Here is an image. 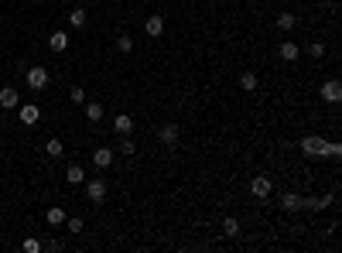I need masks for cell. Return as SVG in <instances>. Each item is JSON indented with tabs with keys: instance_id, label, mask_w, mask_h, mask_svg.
<instances>
[{
	"instance_id": "obj_1",
	"label": "cell",
	"mask_w": 342,
	"mask_h": 253,
	"mask_svg": "<svg viewBox=\"0 0 342 253\" xmlns=\"http://www.w3.org/2000/svg\"><path fill=\"white\" fill-rule=\"evenodd\" d=\"M298 147H301L305 158H329L332 140H325V137H301L298 140Z\"/></svg>"
},
{
	"instance_id": "obj_2",
	"label": "cell",
	"mask_w": 342,
	"mask_h": 253,
	"mask_svg": "<svg viewBox=\"0 0 342 253\" xmlns=\"http://www.w3.org/2000/svg\"><path fill=\"white\" fill-rule=\"evenodd\" d=\"M28 86H31V89H45L48 86V69L45 65H31V69H28Z\"/></svg>"
},
{
	"instance_id": "obj_3",
	"label": "cell",
	"mask_w": 342,
	"mask_h": 253,
	"mask_svg": "<svg viewBox=\"0 0 342 253\" xmlns=\"http://www.w3.org/2000/svg\"><path fill=\"white\" fill-rule=\"evenodd\" d=\"M86 195H89L92 206H100L103 198H106V182H103V178H92V182H86Z\"/></svg>"
},
{
	"instance_id": "obj_4",
	"label": "cell",
	"mask_w": 342,
	"mask_h": 253,
	"mask_svg": "<svg viewBox=\"0 0 342 253\" xmlns=\"http://www.w3.org/2000/svg\"><path fill=\"white\" fill-rule=\"evenodd\" d=\"M250 192H253V195H257V198H267V195H271V192H274L271 178H267V174H257V178H253V182H250Z\"/></svg>"
},
{
	"instance_id": "obj_5",
	"label": "cell",
	"mask_w": 342,
	"mask_h": 253,
	"mask_svg": "<svg viewBox=\"0 0 342 253\" xmlns=\"http://www.w3.org/2000/svg\"><path fill=\"white\" fill-rule=\"evenodd\" d=\"M92 164H96L100 171H106V168L113 164V147H96L92 150Z\"/></svg>"
},
{
	"instance_id": "obj_6",
	"label": "cell",
	"mask_w": 342,
	"mask_h": 253,
	"mask_svg": "<svg viewBox=\"0 0 342 253\" xmlns=\"http://www.w3.org/2000/svg\"><path fill=\"white\" fill-rule=\"evenodd\" d=\"M322 99H325V103H339V99H342V86H339V79H329L325 86H322Z\"/></svg>"
},
{
	"instance_id": "obj_7",
	"label": "cell",
	"mask_w": 342,
	"mask_h": 253,
	"mask_svg": "<svg viewBox=\"0 0 342 253\" xmlns=\"http://www.w3.org/2000/svg\"><path fill=\"white\" fill-rule=\"evenodd\" d=\"M178 134H182L178 123H164L158 130V140H161V144H168V147H175V144H178Z\"/></svg>"
},
{
	"instance_id": "obj_8",
	"label": "cell",
	"mask_w": 342,
	"mask_h": 253,
	"mask_svg": "<svg viewBox=\"0 0 342 253\" xmlns=\"http://www.w3.org/2000/svg\"><path fill=\"white\" fill-rule=\"evenodd\" d=\"M144 31H148L151 38H161L164 35V17H161V14H151L148 21H144Z\"/></svg>"
},
{
	"instance_id": "obj_9",
	"label": "cell",
	"mask_w": 342,
	"mask_h": 253,
	"mask_svg": "<svg viewBox=\"0 0 342 253\" xmlns=\"http://www.w3.org/2000/svg\"><path fill=\"white\" fill-rule=\"evenodd\" d=\"M17 103H21L17 89H14V86H4V89H0V106H4V110H14Z\"/></svg>"
},
{
	"instance_id": "obj_10",
	"label": "cell",
	"mask_w": 342,
	"mask_h": 253,
	"mask_svg": "<svg viewBox=\"0 0 342 253\" xmlns=\"http://www.w3.org/2000/svg\"><path fill=\"white\" fill-rule=\"evenodd\" d=\"M48 48H52V52H65L68 48V35L65 31H52V35H48Z\"/></svg>"
},
{
	"instance_id": "obj_11",
	"label": "cell",
	"mask_w": 342,
	"mask_h": 253,
	"mask_svg": "<svg viewBox=\"0 0 342 253\" xmlns=\"http://www.w3.org/2000/svg\"><path fill=\"white\" fill-rule=\"evenodd\" d=\"M38 116H41V110H38L34 103L21 106V123H24V127H34V123H38Z\"/></svg>"
},
{
	"instance_id": "obj_12",
	"label": "cell",
	"mask_w": 342,
	"mask_h": 253,
	"mask_svg": "<svg viewBox=\"0 0 342 253\" xmlns=\"http://www.w3.org/2000/svg\"><path fill=\"white\" fill-rule=\"evenodd\" d=\"M113 130H116V134H120V137H124V134H130V130H134V120H130V116H127V113L113 116Z\"/></svg>"
},
{
	"instance_id": "obj_13",
	"label": "cell",
	"mask_w": 342,
	"mask_h": 253,
	"mask_svg": "<svg viewBox=\"0 0 342 253\" xmlns=\"http://www.w3.org/2000/svg\"><path fill=\"white\" fill-rule=\"evenodd\" d=\"M65 182H68V185H82V182H86V171H82L79 164H68V171H65Z\"/></svg>"
},
{
	"instance_id": "obj_14",
	"label": "cell",
	"mask_w": 342,
	"mask_h": 253,
	"mask_svg": "<svg viewBox=\"0 0 342 253\" xmlns=\"http://www.w3.org/2000/svg\"><path fill=\"white\" fill-rule=\"evenodd\" d=\"M239 89L243 92H257V75H253V72H239Z\"/></svg>"
},
{
	"instance_id": "obj_15",
	"label": "cell",
	"mask_w": 342,
	"mask_h": 253,
	"mask_svg": "<svg viewBox=\"0 0 342 253\" xmlns=\"http://www.w3.org/2000/svg\"><path fill=\"white\" fill-rule=\"evenodd\" d=\"M298 24V17L291 11H284V14H277V28H281V31H291V28H295Z\"/></svg>"
},
{
	"instance_id": "obj_16",
	"label": "cell",
	"mask_w": 342,
	"mask_h": 253,
	"mask_svg": "<svg viewBox=\"0 0 342 253\" xmlns=\"http://www.w3.org/2000/svg\"><path fill=\"white\" fill-rule=\"evenodd\" d=\"M281 206H284L287 212H301V195H291V192H287V195L281 198Z\"/></svg>"
},
{
	"instance_id": "obj_17",
	"label": "cell",
	"mask_w": 342,
	"mask_h": 253,
	"mask_svg": "<svg viewBox=\"0 0 342 253\" xmlns=\"http://www.w3.org/2000/svg\"><path fill=\"white\" fill-rule=\"evenodd\" d=\"M48 226H65V212H62L58 206L48 209Z\"/></svg>"
},
{
	"instance_id": "obj_18",
	"label": "cell",
	"mask_w": 342,
	"mask_h": 253,
	"mask_svg": "<svg viewBox=\"0 0 342 253\" xmlns=\"http://www.w3.org/2000/svg\"><path fill=\"white\" fill-rule=\"evenodd\" d=\"M281 58H284V62H298V45L295 41H284V45H281Z\"/></svg>"
},
{
	"instance_id": "obj_19",
	"label": "cell",
	"mask_w": 342,
	"mask_h": 253,
	"mask_svg": "<svg viewBox=\"0 0 342 253\" xmlns=\"http://www.w3.org/2000/svg\"><path fill=\"white\" fill-rule=\"evenodd\" d=\"M45 147H48V158H62V154H65V144H62L58 137H52Z\"/></svg>"
},
{
	"instance_id": "obj_20",
	"label": "cell",
	"mask_w": 342,
	"mask_h": 253,
	"mask_svg": "<svg viewBox=\"0 0 342 253\" xmlns=\"http://www.w3.org/2000/svg\"><path fill=\"white\" fill-rule=\"evenodd\" d=\"M68 99H72V106H82L86 103V89H82V86H72V89H68Z\"/></svg>"
},
{
	"instance_id": "obj_21",
	"label": "cell",
	"mask_w": 342,
	"mask_h": 253,
	"mask_svg": "<svg viewBox=\"0 0 342 253\" xmlns=\"http://www.w3.org/2000/svg\"><path fill=\"white\" fill-rule=\"evenodd\" d=\"M100 116H103V103H86V120H92V123H96Z\"/></svg>"
},
{
	"instance_id": "obj_22",
	"label": "cell",
	"mask_w": 342,
	"mask_h": 253,
	"mask_svg": "<svg viewBox=\"0 0 342 253\" xmlns=\"http://www.w3.org/2000/svg\"><path fill=\"white\" fill-rule=\"evenodd\" d=\"M116 150H120V154H127V158H130V154H134V140H130V134H124V140H120V144H116Z\"/></svg>"
},
{
	"instance_id": "obj_23",
	"label": "cell",
	"mask_w": 342,
	"mask_h": 253,
	"mask_svg": "<svg viewBox=\"0 0 342 253\" xmlns=\"http://www.w3.org/2000/svg\"><path fill=\"white\" fill-rule=\"evenodd\" d=\"M68 24H72V28H82V24H86V11H79V7L68 11Z\"/></svg>"
},
{
	"instance_id": "obj_24",
	"label": "cell",
	"mask_w": 342,
	"mask_h": 253,
	"mask_svg": "<svg viewBox=\"0 0 342 253\" xmlns=\"http://www.w3.org/2000/svg\"><path fill=\"white\" fill-rule=\"evenodd\" d=\"M223 233H226V236H239V222H236L233 216L223 219Z\"/></svg>"
},
{
	"instance_id": "obj_25",
	"label": "cell",
	"mask_w": 342,
	"mask_h": 253,
	"mask_svg": "<svg viewBox=\"0 0 342 253\" xmlns=\"http://www.w3.org/2000/svg\"><path fill=\"white\" fill-rule=\"evenodd\" d=\"M116 48H120L124 55H127V52H134V38H130V35H120V38H116Z\"/></svg>"
},
{
	"instance_id": "obj_26",
	"label": "cell",
	"mask_w": 342,
	"mask_h": 253,
	"mask_svg": "<svg viewBox=\"0 0 342 253\" xmlns=\"http://www.w3.org/2000/svg\"><path fill=\"white\" fill-rule=\"evenodd\" d=\"M308 55H311V58H322V55H325V45H322V41H311V45H308Z\"/></svg>"
},
{
	"instance_id": "obj_27",
	"label": "cell",
	"mask_w": 342,
	"mask_h": 253,
	"mask_svg": "<svg viewBox=\"0 0 342 253\" xmlns=\"http://www.w3.org/2000/svg\"><path fill=\"white\" fill-rule=\"evenodd\" d=\"M65 226H68V233H79V230H82V219L72 216V219H65Z\"/></svg>"
},
{
	"instance_id": "obj_28",
	"label": "cell",
	"mask_w": 342,
	"mask_h": 253,
	"mask_svg": "<svg viewBox=\"0 0 342 253\" xmlns=\"http://www.w3.org/2000/svg\"><path fill=\"white\" fill-rule=\"evenodd\" d=\"M329 158H332V161H339V158H342V144H339V140H332V147H329Z\"/></svg>"
},
{
	"instance_id": "obj_29",
	"label": "cell",
	"mask_w": 342,
	"mask_h": 253,
	"mask_svg": "<svg viewBox=\"0 0 342 253\" xmlns=\"http://www.w3.org/2000/svg\"><path fill=\"white\" fill-rule=\"evenodd\" d=\"M24 250H28V253H38V250H41V243H38V240H24Z\"/></svg>"
},
{
	"instance_id": "obj_30",
	"label": "cell",
	"mask_w": 342,
	"mask_h": 253,
	"mask_svg": "<svg viewBox=\"0 0 342 253\" xmlns=\"http://www.w3.org/2000/svg\"><path fill=\"white\" fill-rule=\"evenodd\" d=\"M68 4H72V0H68Z\"/></svg>"
}]
</instances>
